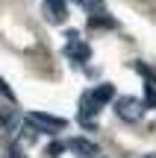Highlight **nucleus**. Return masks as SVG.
I'll return each instance as SVG.
<instances>
[{
    "instance_id": "obj_10",
    "label": "nucleus",
    "mask_w": 156,
    "mask_h": 158,
    "mask_svg": "<svg viewBox=\"0 0 156 158\" xmlns=\"http://www.w3.org/2000/svg\"><path fill=\"white\" fill-rule=\"evenodd\" d=\"M91 94H94V100H97L100 106H103V102H109V100H115V88H112L109 82H103V85H97V88H94Z\"/></svg>"
},
{
    "instance_id": "obj_5",
    "label": "nucleus",
    "mask_w": 156,
    "mask_h": 158,
    "mask_svg": "<svg viewBox=\"0 0 156 158\" xmlns=\"http://www.w3.org/2000/svg\"><path fill=\"white\" fill-rule=\"evenodd\" d=\"M65 147H68L77 158H97V155H100L97 143H94V141H88V138H74V141H68Z\"/></svg>"
},
{
    "instance_id": "obj_2",
    "label": "nucleus",
    "mask_w": 156,
    "mask_h": 158,
    "mask_svg": "<svg viewBox=\"0 0 156 158\" xmlns=\"http://www.w3.org/2000/svg\"><path fill=\"white\" fill-rule=\"evenodd\" d=\"M65 38H68V44H65V56H68L74 64H86L88 59H91V47L80 38V32H77V29H68V32H65Z\"/></svg>"
},
{
    "instance_id": "obj_12",
    "label": "nucleus",
    "mask_w": 156,
    "mask_h": 158,
    "mask_svg": "<svg viewBox=\"0 0 156 158\" xmlns=\"http://www.w3.org/2000/svg\"><path fill=\"white\" fill-rule=\"evenodd\" d=\"M145 108H156V85H145Z\"/></svg>"
},
{
    "instance_id": "obj_7",
    "label": "nucleus",
    "mask_w": 156,
    "mask_h": 158,
    "mask_svg": "<svg viewBox=\"0 0 156 158\" xmlns=\"http://www.w3.org/2000/svg\"><path fill=\"white\" fill-rule=\"evenodd\" d=\"M97 111H100V102L94 100V94H91V91H86V94L80 97V120H88V117H94Z\"/></svg>"
},
{
    "instance_id": "obj_8",
    "label": "nucleus",
    "mask_w": 156,
    "mask_h": 158,
    "mask_svg": "<svg viewBox=\"0 0 156 158\" xmlns=\"http://www.w3.org/2000/svg\"><path fill=\"white\" fill-rule=\"evenodd\" d=\"M18 132H21V135H18V138H21V149H24V147H33V143L38 141V129H35V126H29V123H24Z\"/></svg>"
},
{
    "instance_id": "obj_6",
    "label": "nucleus",
    "mask_w": 156,
    "mask_h": 158,
    "mask_svg": "<svg viewBox=\"0 0 156 158\" xmlns=\"http://www.w3.org/2000/svg\"><path fill=\"white\" fill-rule=\"evenodd\" d=\"M44 15L50 23H65L68 21V6L65 0H44Z\"/></svg>"
},
{
    "instance_id": "obj_11",
    "label": "nucleus",
    "mask_w": 156,
    "mask_h": 158,
    "mask_svg": "<svg viewBox=\"0 0 156 158\" xmlns=\"http://www.w3.org/2000/svg\"><path fill=\"white\" fill-rule=\"evenodd\" d=\"M71 3L82 6L88 15H100V12H103V0H71Z\"/></svg>"
},
{
    "instance_id": "obj_13",
    "label": "nucleus",
    "mask_w": 156,
    "mask_h": 158,
    "mask_svg": "<svg viewBox=\"0 0 156 158\" xmlns=\"http://www.w3.org/2000/svg\"><path fill=\"white\" fill-rule=\"evenodd\" d=\"M65 149H68V147H65V143H59V141H53L50 147L44 149V155H47V158H59V155L65 152Z\"/></svg>"
},
{
    "instance_id": "obj_16",
    "label": "nucleus",
    "mask_w": 156,
    "mask_h": 158,
    "mask_svg": "<svg viewBox=\"0 0 156 158\" xmlns=\"http://www.w3.org/2000/svg\"><path fill=\"white\" fill-rule=\"evenodd\" d=\"M6 158H24V149L18 147V143H9V147H6Z\"/></svg>"
},
{
    "instance_id": "obj_9",
    "label": "nucleus",
    "mask_w": 156,
    "mask_h": 158,
    "mask_svg": "<svg viewBox=\"0 0 156 158\" xmlns=\"http://www.w3.org/2000/svg\"><path fill=\"white\" fill-rule=\"evenodd\" d=\"M88 23H91V29H115V18H109L106 12L91 15V18H88Z\"/></svg>"
},
{
    "instance_id": "obj_1",
    "label": "nucleus",
    "mask_w": 156,
    "mask_h": 158,
    "mask_svg": "<svg viewBox=\"0 0 156 158\" xmlns=\"http://www.w3.org/2000/svg\"><path fill=\"white\" fill-rule=\"evenodd\" d=\"M115 114L124 123H139L145 117V102L139 97H118L115 100Z\"/></svg>"
},
{
    "instance_id": "obj_14",
    "label": "nucleus",
    "mask_w": 156,
    "mask_h": 158,
    "mask_svg": "<svg viewBox=\"0 0 156 158\" xmlns=\"http://www.w3.org/2000/svg\"><path fill=\"white\" fill-rule=\"evenodd\" d=\"M136 70H139V73H141V76L147 79V85H156V73H153L150 68H147V64H141V62H136Z\"/></svg>"
},
{
    "instance_id": "obj_15",
    "label": "nucleus",
    "mask_w": 156,
    "mask_h": 158,
    "mask_svg": "<svg viewBox=\"0 0 156 158\" xmlns=\"http://www.w3.org/2000/svg\"><path fill=\"white\" fill-rule=\"evenodd\" d=\"M0 94H3V97H6V100H9V102H15V91L9 88V82H6L3 76H0Z\"/></svg>"
},
{
    "instance_id": "obj_4",
    "label": "nucleus",
    "mask_w": 156,
    "mask_h": 158,
    "mask_svg": "<svg viewBox=\"0 0 156 158\" xmlns=\"http://www.w3.org/2000/svg\"><path fill=\"white\" fill-rule=\"evenodd\" d=\"M21 129L18 126V114H15V108H3L0 111V141H12L15 138V132Z\"/></svg>"
},
{
    "instance_id": "obj_17",
    "label": "nucleus",
    "mask_w": 156,
    "mask_h": 158,
    "mask_svg": "<svg viewBox=\"0 0 156 158\" xmlns=\"http://www.w3.org/2000/svg\"><path fill=\"white\" fill-rule=\"evenodd\" d=\"M145 158H156V152H150V155H145Z\"/></svg>"
},
{
    "instance_id": "obj_3",
    "label": "nucleus",
    "mask_w": 156,
    "mask_h": 158,
    "mask_svg": "<svg viewBox=\"0 0 156 158\" xmlns=\"http://www.w3.org/2000/svg\"><path fill=\"white\" fill-rule=\"evenodd\" d=\"M27 123L35 126L38 135H41V132H62L65 126H68V120H65V117H56V114H47V111H29Z\"/></svg>"
}]
</instances>
